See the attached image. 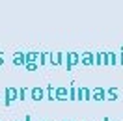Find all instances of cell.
<instances>
[{
    "mask_svg": "<svg viewBox=\"0 0 123 121\" xmlns=\"http://www.w3.org/2000/svg\"><path fill=\"white\" fill-rule=\"evenodd\" d=\"M78 99V88H77V82L73 80L69 84V101H77Z\"/></svg>",
    "mask_w": 123,
    "mask_h": 121,
    "instance_id": "9",
    "label": "cell"
},
{
    "mask_svg": "<svg viewBox=\"0 0 123 121\" xmlns=\"http://www.w3.org/2000/svg\"><path fill=\"white\" fill-rule=\"evenodd\" d=\"M13 101H19V90L9 86V88H6V90H4V104L9 106Z\"/></svg>",
    "mask_w": 123,
    "mask_h": 121,
    "instance_id": "2",
    "label": "cell"
},
{
    "mask_svg": "<svg viewBox=\"0 0 123 121\" xmlns=\"http://www.w3.org/2000/svg\"><path fill=\"white\" fill-rule=\"evenodd\" d=\"M80 63L82 65H95V54H92V52L80 54Z\"/></svg>",
    "mask_w": 123,
    "mask_h": 121,
    "instance_id": "6",
    "label": "cell"
},
{
    "mask_svg": "<svg viewBox=\"0 0 123 121\" xmlns=\"http://www.w3.org/2000/svg\"><path fill=\"white\" fill-rule=\"evenodd\" d=\"M119 63L123 65V47H121V54H119Z\"/></svg>",
    "mask_w": 123,
    "mask_h": 121,
    "instance_id": "18",
    "label": "cell"
},
{
    "mask_svg": "<svg viewBox=\"0 0 123 121\" xmlns=\"http://www.w3.org/2000/svg\"><path fill=\"white\" fill-rule=\"evenodd\" d=\"M56 101H69V88H56Z\"/></svg>",
    "mask_w": 123,
    "mask_h": 121,
    "instance_id": "7",
    "label": "cell"
},
{
    "mask_svg": "<svg viewBox=\"0 0 123 121\" xmlns=\"http://www.w3.org/2000/svg\"><path fill=\"white\" fill-rule=\"evenodd\" d=\"M30 99V90L28 88H19V101H26Z\"/></svg>",
    "mask_w": 123,
    "mask_h": 121,
    "instance_id": "15",
    "label": "cell"
},
{
    "mask_svg": "<svg viewBox=\"0 0 123 121\" xmlns=\"http://www.w3.org/2000/svg\"><path fill=\"white\" fill-rule=\"evenodd\" d=\"M2 63H4V54L0 52V65H2Z\"/></svg>",
    "mask_w": 123,
    "mask_h": 121,
    "instance_id": "19",
    "label": "cell"
},
{
    "mask_svg": "<svg viewBox=\"0 0 123 121\" xmlns=\"http://www.w3.org/2000/svg\"><path fill=\"white\" fill-rule=\"evenodd\" d=\"M116 63H119L116 52H106V65H116Z\"/></svg>",
    "mask_w": 123,
    "mask_h": 121,
    "instance_id": "14",
    "label": "cell"
},
{
    "mask_svg": "<svg viewBox=\"0 0 123 121\" xmlns=\"http://www.w3.org/2000/svg\"><path fill=\"white\" fill-rule=\"evenodd\" d=\"M95 65H106V52L95 54Z\"/></svg>",
    "mask_w": 123,
    "mask_h": 121,
    "instance_id": "13",
    "label": "cell"
},
{
    "mask_svg": "<svg viewBox=\"0 0 123 121\" xmlns=\"http://www.w3.org/2000/svg\"><path fill=\"white\" fill-rule=\"evenodd\" d=\"M47 95H45V90L43 88H39V86H34L30 90V101H36V103H39V101H43Z\"/></svg>",
    "mask_w": 123,
    "mask_h": 121,
    "instance_id": "3",
    "label": "cell"
},
{
    "mask_svg": "<svg viewBox=\"0 0 123 121\" xmlns=\"http://www.w3.org/2000/svg\"><path fill=\"white\" fill-rule=\"evenodd\" d=\"M78 63H80V54H77V52L65 54V71H73Z\"/></svg>",
    "mask_w": 123,
    "mask_h": 121,
    "instance_id": "1",
    "label": "cell"
},
{
    "mask_svg": "<svg viewBox=\"0 0 123 121\" xmlns=\"http://www.w3.org/2000/svg\"><path fill=\"white\" fill-rule=\"evenodd\" d=\"M77 101H92V90L80 86V88H78V99Z\"/></svg>",
    "mask_w": 123,
    "mask_h": 121,
    "instance_id": "5",
    "label": "cell"
},
{
    "mask_svg": "<svg viewBox=\"0 0 123 121\" xmlns=\"http://www.w3.org/2000/svg\"><path fill=\"white\" fill-rule=\"evenodd\" d=\"M26 71H30V73H34V71H37V67H39V63L37 61H26Z\"/></svg>",
    "mask_w": 123,
    "mask_h": 121,
    "instance_id": "17",
    "label": "cell"
},
{
    "mask_svg": "<svg viewBox=\"0 0 123 121\" xmlns=\"http://www.w3.org/2000/svg\"><path fill=\"white\" fill-rule=\"evenodd\" d=\"M50 63H52V65H62V63H63V56H62V52L50 54Z\"/></svg>",
    "mask_w": 123,
    "mask_h": 121,
    "instance_id": "12",
    "label": "cell"
},
{
    "mask_svg": "<svg viewBox=\"0 0 123 121\" xmlns=\"http://www.w3.org/2000/svg\"><path fill=\"white\" fill-rule=\"evenodd\" d=\"M103 121H110V119H108V117H105V119H103Z\"/></svg>",
    "mask_w": 123,
    "mask_h": 121,
    "instance_id": "21",
    "label": "cell"
},
{
    "mask_svg": "<svg viewBox=\"0 0 123 121\" xmlns=\"http://www.w3.org/2000/svg\"><path fill=\"white\" fill-rule=\"evenodd\" d=\"M24 121H32V115H30V114H28V115L24 117Z\"/></svg>",
    "mask_w": 123,
    "mask_h": 121,
    "instance_id": "20",
    "label": "cell"
},
{
    "mask_svg": "<svg viewBox=\"0 0 123 121\" xmlns=\"http://www.w3.org/2000/svg\"><path fill=\"white\" fill-rule=\"evenodd\" d=\"M11 61H13V65H17V67H19V65H26V54L24 52H15Z\"/></svg>",
    "mask_w": 123,
    "mask_h": 121,
    "instance_id": "8",
    "label": "cell"
},
{
    "mask_svg": "<svg viewBox=\"0 0 123 121\" xmlns=\"http://www.w3.org/2000/svg\"><path fill=\"white\" fill-rule=\"evenodd\" d=\"M119 97V90L117 88H108L106 90V101H116Z\"/></svg>",
    "mask_w": 123,
    "mask_h": 121,
    "instance_id": "11",
    "label": "cell"
},
{
    "mask_svg": "<svg viewBox=\"0 0 123 121\" xmlns=\"http://www.w3.org/2000/svg\"><path fill=\"white\" fill-rule=\"evenodd\" d=\"M45 95H47V101H56V88H54L52 84H47Z\"/></svg>",
    "mask_w": 123,
    "mask_h": 121,
    "instance_id": "10",
    "label": "cell"
},
{
    "mask_svg": "<svg viewBox=\"0 0 123 121\" xmlns=\"http://www.w3.org/2000/svg\"><path fill=\"white\" fill-rule=\"evenodd\" d=\"M92 99H93V101H97V103L106 101V90H105V88H101V86L93 88V90H92Z\"/></svg>",
    "mask_w": 123,
    "mask_h": 121,
    "instance_id": "4",
    "label": "cell"
},
{
    "mask_svg": "<svg viewBox=\"0 0 123 121\" xmlns=\"http://www.w3.org/2000/svg\"><path fill=\"white\" fill-rule=\"evenodd\" d=\"M49 60H50V54H49V52H39V61H37V63H39V65H47V63H49Z\"/></svg>",
    "mask_w": 123,
    "mask_h": 121,
    "instance_id": "16",
    "label": "cell"
}]
</instances>
